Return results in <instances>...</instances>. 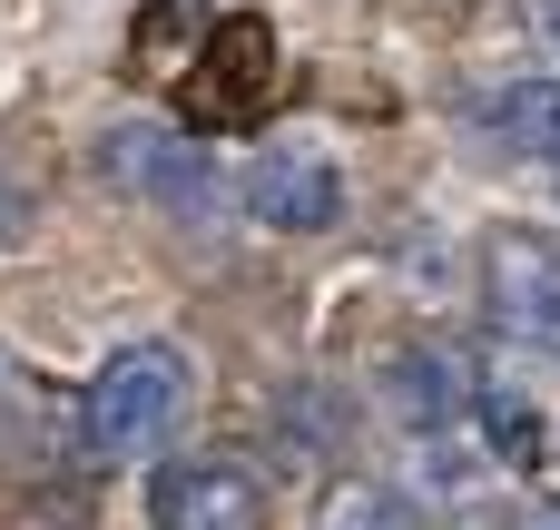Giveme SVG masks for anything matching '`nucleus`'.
<instances>
[{
	"label": "nucleus",
	"mask_w": 560,
	"mask_h": 530,
	"mask_svg": "<svg viewBox=\"0 0 560 530\" xmlns=\"http://www.w3.org/2000/svg\"><path fill=\"white\" fill-rule=\"evenodd\" d=\"M187 403H197V364H187L177 344L138 334V344H118V354L89 374V393H79V443H89L98 462H158L167 433L187 423Z\"/></svg>",
	"instance_id": "1"
},
{
	"label": "nucleus",
	"mask_w": 560,
	"mask_h": 530,
	"mask_svg": "<svg viewBox=\"0 0 560 530\" xmlns=\"http://www.w3.org/2000/svg\"><path fill=\"white\" fill-rule=\"evenodd\" d=\"M98 177H108L128 207H158L167 226H207V216L226 207L217 157H207L187 128H148V118H128V128L98 138Z\"/></svg>",
	"instance_id": "2"
},
{
	"label": "nucleus",
	"mask_w": 560,
	"mask_h": 530,
	"mask_svg": "<svg viewBox=\"0 0 560 530\" xmlns=\"http://www.w3.org/2000/svg\"><path fill=\"white\" fill-rule=\"evenodd\" d=\"M482 315L502 344L560 354V236L541 226H492L482 236Z\"/></svg>",
	"instance_id": "3"
},
{
	"label": "nucleus",
	"mask_w": 560,
	"mask_h": 530,
	"mask_svg": "<svg viewBox=\"0 0 560 530\" xmlns=\"http://www.w3.org/2000/svg\"><path fill=\"white\" fill-rule=\"evenodd\" d=\"M148 521L158 530H266L276 492H266V472L246 452H177L148 482Z\"/></svg>",
	"instance_id": "4"
},
{
	"label": "nucleus",
	"mask_w": 560,
	"mask_h": 530,
	"mask_svg": "<svg viewBox=\"0 0 560 530\" xmlns=\"http://www.w3.org/2000/svg\"><path fill=\"white\" fill-rule=\"evenodd\" d=\"M236 197H246V216L266 226V236H335L345 226V167L325 157V148H305V138H285V148H266L246 177H236Z\"/></svg>",
	"instance_id": "5"
},
{
	"label": "nucleus",
	"mask_w": 560,
	"mask_h": 530,
	"mask_svg": "<svg viewBox=\"0 0 560 530\" xmlns=\"http://www.w3.org/2000/svg\"><path fill=\"white\" fill-rule=\"evenodd\" d=\"M384 403H394L404 433L443 443L453 423H472V364H463L453 344H404V354L384 364Z\"/></svg>",
	"instance_id": "6"
},
{
	"label": "nucleus",
	"mask_w": 560,
	"mask_h": 530,
	"mask_svg": "<svg viewBox=\"0 0 560 530\" xmlns=\"http://www.w3.org/2000/svg\"><path fill=\"white\" fill-rule=\"evenodd\" d=\"M482 128H492V148H512V157H551V167H560V79H512V89H492Z\"/></svg>",
	"instance_id": "7"
},
{
	"label": "nucleus",
	"mask_w": 560,
	"mask_h": 530,
	"mask_svg": "<svg viewBox=\"0 0 560 530\" xmlns=\"http://www.w3.org/2000/svg\"><path fill=\"white\" fill-rule=\"evenodd\" d=\"M472 423H482V443H492V462H541V403L512 384V374H472Z\"/></svg>",
	"instance_id": "8"
},
{
	"label": "nucleus",
	"mask_w": 560,
	"mask_h": 530,
	"mask_svg": "<svg viewBox=\"0 0 560 530\" xmlns=\"http://www.w3.org/2000/svg\"><path fill=\"white\" fill-rule=\"evenodd\" d=\"M325 530H423V511L404 492H384V482H345L325 502Z\"/></svg>",
	"instance_id": "9"
},
{
	"label": "nucleus",
	"mask_w": 560,
	"mask_h": 530,
	"mask_svg": "<svg viewBox=\"0 0 560 530\" xmlns=\"http://www.w3.org/2000/svg\"><path fill=\"white\" fill-rule=\"evenodd\" d=\"M20 530H89V511H79V502H30Z\"/></svg>",
	"instance_id": "10"
},
{
	"label": "nucleus",
	"mask_w": 560,
	"mask_h": 530,
	"mask_svg": "<svg viewBox=\"0 0 560 530\" xmlns=\"http://www.w3.org/2000/svg\"><path fill=\"white\" fill-rule=\"evenodd\" d=\"M541 30H551V49H560V0H541Z\"/></svg>",
	"instance_id": "11"
}]
</instances>
